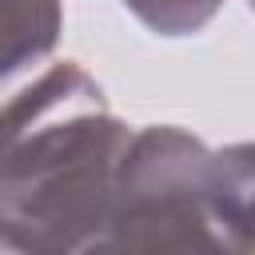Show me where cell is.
Segmentation results:
<instances>
[{"mask_svg":"<svg viewBox=\"0 0 255 255\" xmlns=\"http://www.w3.org/2000/svg\"><path fill=\"white\" fill-rule=\"evenodd\" d=\"M128 128L80 64H56L0 108V247L96 251Z\"/></svg>","mask_w":255,"mask_h":255,"instance_id":"1","label":"cell"},{"mask_svg":"<svg viewBox=\"0 0 255 255\" xmlns=\"http://www.w3.org/2000/svg\"><path fill=\"white\" fill-rule=\"evenodd\" d=\"M251 151H207L183 128L128 135L108 223L96 251H207L251 247Z\"/></svg>","mask_w":255,"mask_h":255,"instance_id":"2","label":"cell"},{"mask_svg":"<svg viewBox=\"0 0 255 255\" xmlns=\"http://www.w3.org/2000/svg\"><path fill=\"white\" fill-rule=\"evenodd\" d=\"M60 0H0V80L52 52Z\"/></svg>","mask_w":255,"mask_h":255,"instance_id":"3","label":"cell"},{"mask_svg":"<svg viewBox=\"0 0 255 255\" xmlns=\"http://www.w3.org/2000/svg\"><path fill=\"white\" fill-rule=\"evenodd\" d=\"M151 32L159 36H187L199 32L219 8L223 0H124Z\"/></svg>","mask_w":255,"mask_h":255,"instance_id":"4","label":"cell"}]
</instances>
